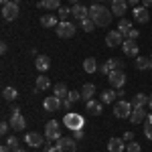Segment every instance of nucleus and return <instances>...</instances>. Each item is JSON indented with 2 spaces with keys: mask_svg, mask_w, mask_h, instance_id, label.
I'll use <instances>...</instances> for the list:
<instances>
[{
  "mask_svg": "<svg viewBox=\"0 0 152 152\" xmlns=\"http://www.w3.org/2000/svg\"><path fill=\"white\" fill-rule=\"evenodd\" d=\"M45 152H59L57 146H53V144H45Z\"/></svg>",
  "mask_w": 152,
  "mask_h": 152,
  "instance_id": "37998d69",
  "label": "nucleus"
},
{
  "mask_svg": "<svg viewBox=\"0 0 152 152\" xmlns=\"http://www.w3.org/2000/svg\"><path fill=\"white\" fill-rule=\"evenodd\" d=\"M136 67L140 71H150L152 69V59L150 57H138L136 59Z\"/></svg>",
  "mask_w": 152,
  "mask_h": 152,
  "instance_id": "b1692460",
  "label": "nucleus"
},
{
  "mask_svg": "<svg viewBox=\"0 0 152 152\" xmlns=\"http://www.w3.org/2000/svg\"><path fill=\"white\" fill-rule=\"evenodd\" d=\"M4 144H8V146H10L12 150H16V148H18V138H16V136H8Z\"/></svg>",
  "mask_w": 152,
  "mask_h": 152,
  "instance_id": "72a5a7b5",
  "label": "nucleus"
},
{
  "mask_svg": "<svg viewBox=\"0 0 152 152\" xmlns=\"http://www.w3.org/2000/svg\"><path fill=\"white\" fill-rule=\"evenodd\" d=\"M63 126H67L69 130H83V116L79 114H75V112H69V114H65L63 118Z\"/></svg>",
  "mask_w": 152,
  "mask_h": 152,
  "instance_id": "7ed1b4c3",
  "label": "nucleus"
},
{
  "mask_svg": "<svg viewBox=\"0 0 152 152\" xmlns=\"http://www.w3.org/2000/svg\"><path fill=\"white\" fill-rule=\"evenodd\" d=\"M126 150L128 152H140V144L138 142H130L128 146H126Z\"/></svg>",
  "mask_w": 152,
  "mask_h": 152,
  "instance_id": "e433bc0d",
  "label": "nucleus"
},
{
  "mask_svg": "<svg viewBox=\"0 0 152 152\" xmlns=\"http://www.w3.org/2000/svg\"><path fill=\"white\" fill-rule=\"evenodd\" d=\"M132 16H134V20H136V23L146 24V23H148V18H150V12H148V8H144V6H134Z\"/></svg>",
  "mask_w": 152,
  "mask_h": 152,
  "instance_id": "9d476101",
  "label": "nucleus"
},
{
  "mask_svg": "<svg viewBox=\"0 0 152 152\" xmlns=\"http://www.w3.org/2000/svg\"><path fill=\"white\" fill-rule=\"evenodd\" d=\"M49 87H51V81H49V77H45V73L41 77H37V89L39 91H47Z\"/></svg>",
  "mask_w": 152,
  "mask_h": 152,
  "instance_id": "bb28decb",
  "label": "nucleus"
},
{
  "mask_svg": "<svg viewBox=\"0 0 152 152\" xmlns=\"http://www.w3.org/2000/svg\"><path fill=\"white\" fill-rule=\"evenodd\" d=\"M83 69H85V73H95V69H97L95 59L94 57H87L85 61H83Z\"/></svg>",
  "mask_w": 152,
  "mask_h": 152,
  "instance_id": "7c9ffc66",
  "label": "nucleus"
},
{
  "mask_svg": "<svg viewBox=\"0 0 152 152\" xmlns=\"http://www.w3.org/2000/svg\"><path fill=\"white\" fill-rule=\"evenodd\" d=\"M18 14H20V6H18L16 2H8V4H4V6H2V18H4L6 23L16 20V18H18Z\"/></svg>",
  "mask_w": 152,
  "mask_h": 152,
  "instance_id": "39448f33",
  "label": "nucleus"
},
{
  "mask_svg": "<svg viewBox=\"0 0 152 152\" xmlns=\"http://www.w3.org/2000/svg\"><path fill=\"white\" fill-rule=\"evenodd\" d=\"M8 128H10V124L2 122V124H0V134H2V136H6V134H8Z\"/></svg>",
  "mask_w": 152,
  "mask_h": 152,
  "instance_id": "58836bf2",
  "label": "nucleus"
},
{
  "mask_svg": "<svg viewBox=\"0 0 152 152\" xmlns=\"http://www.w3.org/2000/svg\"><path fill=\"white\" fill-rule=\"evenodd\" d=\"M41 24L47 26V28H53V26H57V16H53V14H45V16H41Z\"/></svg>",
  "mask_w": 152,
  "mask_h": 152,
  "instance_id": "cd10ccee",
  "label": "nucleus"
},
{
  "mask_svg": "<svg viewBox=\"0 0 152 152\" xmlns=\"http://www.w3.org/2000/svg\"><path fill=\"white\" fill-rule=\"evenodd\" d=\"M12 148L10 146H8V144H2V146H0V152H10Z\"/></svg>",
  "mask_w": 152,
  "mask_h": 152,
  "instance_id": "a18cd8bd",
  "label": "nucleus"
},
{
  "mask_svg": "<svg viewBox=\"0 0 152 152\" xmlns=\"http://www.w3.org/2000/svg\"><path fill=\"white\" fill-rule=\"evenodd\" d=\"M107 79H110V85H112V87H116V89H120V87H124V85H126V73H124V69L110 71Z\"/></svg>",
  "mask_w": 152,
  "mask_h": 152,
  "instance_id": "0eeeda50",
  "label": "nucleus"
},
{
  "mask_svg": "<svg viewBox=\"0 0 152 152\" xmlns=\"http://www.w3.org/2000/svg\"><path fill=\"white\" fill-rule=\"evenodd\" d=\"M53 95H57L59 99H65V97H67V95H69V89H67V85H65V83H55V85H53Z\"/></svg>",
  "mask_w": 152,
  "mask_h": 152,
  "instance_id": "aec40b11",
  "label": "nucleus"
},
{
  "mask_svg": "<svg viewBox=\"0 0 152 152\" xmlns=\"http://www.w3.org/2000/svg\"><path fill=\"white\" fill-rule=\"evenodd\" d=\"M87 104V112L91 114V116H99L102 114V102H95V99H89V102H85Z\"/></svg>",
  "mask_w": 152,
  "mask_h": 152,
  "instance_id": "5701e85b",
  "label": "nucleus"
},
{
  "mask_svg": "<svg viewBox=\"0 0 152 152\" xmlns=\"http://www.w3.org/2000/svg\"><path fill=\"white\" fill-rule=\"evenodd\" d=\"M146 116H148V114H146L144 107H134V110H132V116H130L128 120L132 124H142V122H146Z\"/></svg>",
  "mask_w": 152,
  "mask_h": 152,
  "instance_id": "2eb2a0df",
  "label": "nucleus"
},
{
  "mask_svg": "<svg viewBox=\"0 0 152 152\" xmlns=\"http://www.w3.org/2000/svg\"><path fill=\"white\" fill-rule=\"evenodd\" d=\"M35 67L41 71V73H47V69L51 67V59H49L47 55H39L37 61H35Z\"/></svg>",
  "mask_w": 152,
  "mask_h": 152,
  "instance_id": "6ab92c4d",
  "label": "nucleus"
},
{
  "mask_svg": "<svg viewBox=\"0 0 152 152\" xmlns=\"http://www.w3.org/2000/svg\"><path fill=\"white\" fill-rule=\"evenodd\" d=\"M128 10V0H112V12L120 16V18H124V14Z\"/></svg>",
  "mask_w": 152,
  "mask_h": 152,
  "instance_id": "f8f14e48",
  "label": "nucleus"
},
{
  "mask_svg": "<svg viewBox=\"0 0 152 152\" xmlns=\"http://www.w3.org/2000/svg\"><path fill=\"white\" fill-rule=\"evenodd\" d=\"M0 2H2V6H4V4H8V2H10V0H0Z\"/></svg>",
  "mask_w": 152,
  "mask_h": 152,
  "instance_id": "603ef678",
  "label": "nucleus"
},
{
  "mask_svg": "<svg viewBox=\"0 0 152 152\" xmlns=\"http://www.w3.org/2000/svg\"><path fill=\"white\" fill-rule=\"evenodd\" d=\"M118 69H122V61L120 59H107L104 63V67H102V73H105V75H110V71H118Z\"/></svg>",
  "mask_w": 152,
  "mask_h": 152,
  "instance_id": "f3484780",
  "label": "nucleus"
},
{
  "mask_svg": "<svg viewBox=\"0 0 152 152\" xmlns=\"http://www.w3.org/2000/svg\"><path fill=\"white\" fill-rule=\"evenodd\" d=\"M95 2H102V0H95Z\"/></svg>",
  "mask_w": 152,
  "mask_h": 152,
  "instance_id": "4d7b16f0",
  "label": "nucleus"
},
{
  "mask_svg": "<svg viewBox=\"0 0 152 152\" xmlns=\"http://www.w3.org/2000/svg\"><path fill=\"white\" fill-rule=\"evenodd\" d=\"M144 136L152 140V124H144Z\"/></svg>",
  "mask_w": 152,
  "mask_h": 152,
  "instance_id": "4c0bfd02",
  "label": "nucleus"
},
{
  "mask_svg": "<svg viewBox=\"0 0 152 152\" xmlns=\"http://www.w3.org/2000/svg\"><path fill=\"white\" fill-rule=\"evenodd\" d=\"M94 94H95V85L94 83H85V85L81 87V99H85V102L94 99Z\"/></svg>",
  "mask_w": 152,
  "mask_h": 152,
  "instance_id": "4be33fe9",
  "label": "nucleus"
},
{
  "mask_svg": "<svg viewBox=\"0 0 152 152\" xmlns=\"http://www.w3.org/2000/svg\"><path fill=\"white\" fill-rule=\"evenodd\" d=\"M118 31H120L122 35H128L130 31H132V23H130L128 18H120V24H118Z\"/></svg>",
  "mask_w": 152,
  "mask_h": 152,
  "instance_id": "2f4dec72",
  "label": "nucleus"
},
{
  "mask_svg": "<svg viewBox=\"0 0 152 152\" xmlns=\"http://www.w3.org/2000/svg\"><path fill=\"white\" fill-rule=\"evenodd\" d=\"M71 14L75 16V20H79V23H81L83 18H87V16H89V8H85L83 4H75V6L71 8Z\"/></svg>",
  "mask_w": 152,
  "mask_h": 152,
  "instance_id": "a211bd4d",
  "label": "nucleus"
},
{
  "mask_svg": "<svg viewBox=\"0 0 152 152\" xmlns=\"http://www.w3.org/2000/svg\"><path fill=\"white\" fill-rule=\"evenodd\" d=\"M67 99H69L71 104L79 102V99H81V91H79V94H77V91H69V95H67Z\"/></svg>",
  "mask_w": 152,
  "mask_h": 152,
  "instance_id": "c9c22d12",
  "label": "nucleus"
},
{
  "mask_svg": "<svg viewBox=\"0 0 152 152\" xmlns=\"http://www.w3.org/2000/svg\"><path fill=\"white\" fill-rule=\"evenodd\" d=\"M144 124H152V112L146 116V122H144Z\"/></svg>",
  "mask_w": 152,
  "mask_h": 152,
  "instance_id": "09e8293b",
  "label": "nucleus"
},
{
  "mask_svg": "<svg viewBox=\"0 0 152 152\" xmlns=\"http://www.w3.org/2000/svg\"><path fill=\"white\" fill-rule=\"evenodd\" d=\"M69 2H71V4H73V6H75V4H77V0H69Z\"/></svg>",
  "mask_w": 152,
  "mask_h": 152,
  "instance_id": "5fc2aeb1",
  "label": "nucleus"
},
{
  "mask_svg": "<svg viewBox=\"0 0 152 152\" xmlns=\"http://www.w3.org/2000/svg\"><path fill=\"white\" fill-rule=\"evenodd\" d=\"M132 110H134L132 102L120 99V102H116V105H114V116H116V118H120V120H126V118H130V116H132Z\"/></svg>",
  "mask_w": 152,
  "mask_h": 152,
  "instance_id": "f03ea898",
  "label": "nucleus"
},
{
  "mask_svg": "<svg viewBox=\"0 0 152 152\" xmlns=\"http://www.w3.org/2000/svg\"><path fill=\"white\" fill-rule=\"evenodd\" d=\"M75 31H77V26L69 20H61L57 24V37L59 39H71V37H75Z\"/></svg>",
  "mask_w": 152,
  "mask_h": 152,
  "instance_id": "20e7f679",
  "label": "nucleus"
},
{
  "mask_svg": "<svg viewBox=\"0 0 152 152\" xmlns=\"http://www.w3.org/2000/svg\"><path fill=\"white\" fill-rule=\"evenodd\" d=\"M24 142H26L31 148H39L45 140H43V136L37 134V132H26V134H24Z\"/></svg>",
  "mask_w": 152,
  "mask_h": 152,
  "instance_id": "4468645a",
  "label": "nucleus"
},
{
  "mask_svg": "<svg viewBox=\"0 0 152 152\" xmlns=\"http://www.w3.org/2000/svg\"><path fill=\"white\" fill-rule=\"evenodd\" d=\"M94 26H95V23L91 20V18H89V16L81 20V28L85 31V33H91V31H94Z\"/></svg>",
  "mask_w": 152,
  "mask_h": 152,
  "instance_id": "473e14b6",
  "label": "nucleus"
},
{
  "mask_svg": "<svg viewBox=\"0 0 152 152\" xmlns=\"http://www.w3.org/2000/svg\"><path fill=\"white\" fill-rule=\"evenodd\" d=\"M2 97H4L6 102H14V99L18 97V91H16L14 87H4V89H2Z\"/></svg>",
  "mask_w": 152,
  "mask_h": 152,
  "instance_id": "c85d7f7f",
  "label": "nucleus"
},
{
  "mask_svg": "<svg viewBox=\"0 0 152 152\" xmlns=\"http://www.w3.org/2000/svg\"><path fill=\"white\" fill-rule=\"evenodd\" d=\"M148 107H150V110H152V94L148 95Z\"/></svg>",
  "mask_w": 152,
  "mask_h": 152,
  "instance_id": "3c124183",
  "label": "nucleus"
},
{
  "mask_svg": "<svg viewBox=\"0 0 152 152\" xmlns=\"http://www.w3.org/2000/svg\"><path fill=\"white\" fill-rule=\"evenodd\" d=\"M12 152H26V150H23V148H16V150H12Z\"/></svg>",
  "mask_w": 152,
  "mask_h": 152,
  "instance_id": "864d4df0",
  "label": "nucleus"
},
{
  "mask_svg": "<svg viewBox=\"0 0 152 152\" xmlns=\"http://www.w3.org/2000/svg\"><path fill=\"white\" fill-rule=\"evenodd\" d=\"M107 150L110 152H124V140L122 138H110Z\"/></svg>",
  "mask_w": 152,
  "mask_h": 152,
  "instance_id": "412c9836",
  "label": "nucleus"
},
{
  "mask_svg": "<svg viewBox=\"0 0 152 152\" xmlns=\"http://www.w3.org/2000/svg\"><path fill=\"white\" fill-rule=\"evenodd\" d=\"M122 51H124L126 57H136V55H138V43L132 41V39H126L124 45H122Z\"/></svg>",
  "mask_w": 152,
  "mask_h": 152,
  "instance_id": "ddd939ff",
  "label": "nucleus"
},
{
  "mask_svg": "<svg viewBox=\"0 0 152 152\" xmlns=\"http://www.w3.org/2000/svg\"><path fill=\"white\" fill-rule=\"evenodd\" d=\"M142 6H144V8H150V6H152V0H142Z\"/></svg>",
  "mask_w": 152,
  "mask_h": 152,
  "instance_id": "49530a36",
  "label": "nucleus"
},
{
  "mask_svg": "<svg viewBox=\"0 0 152 152\" xmlns=\"http://www.w3.org/2000/svg\"><path fill=\"white\" fill-rule=\"evenodd\" d=\"M118 97L116 91H112V89H105L104 94H102V97H99V102L102 104H114V99Z\"/></svg>",
  "mask_w": 152,
  "mask_h": 152,
  "instance_id": "c756f323",
  "label": "nucleus"
},
{
  "mask_svg": "<svg viewBox=\"0 0 152 152\" xmlns=\"http://www.w3.org/2000/svg\"><path fill=\"white\" fill-rule=\"evenodd\" d=\"M39 6L41 8H47V10H59L61 8V2L59 0H41Z\"/></svg>",
  "mask_w": 152,
  "mask_h": 152,
  "instance_id": "393cba45",
  "label": "nucleus"
},
{
  "mask_svg": "<svg viewBox=\"0 0 152 152\" xmlns=\"http://www.w3.org/2000/svg\"><path fill=\"white\" fill-rule=\"evenodd\" d=\"M57 14H59V18H61V20H67V16L71 14V8H65V6H61Z\"/></svg>",
  "mask_w": 152,
  "mask_h": 152,
  "instance_id": "f704fd0d",
  "label": "nucleus"
},
{
  "mask_svg": "<svg viewBox=\"0 0 152 152\" xmlns=\"http://www.w3.org/2000/svg\"><path fill=\"white\" fill-rule=\"evenodd\" d=\"M6 51H8V45H6V43H2V45H0V53H2V55H4V53H6Z\"/></svg>",
  "mask_w": 152,
  "mask_h": 152,
  "instance_id": "de8ad7c7",
  "label": "nucleus"
},
{
  "mask_svg": "<svg viewBox=\"0 0 152 152\" xmlns=\"http://www.w3.org/2000/svg\"><path fill=\"white\" fill-rule=\"evenodd\" d=\"M138 35H140V33H138L136 28H132V31H130V33H128L126 37H128V39H132V41H136V39H138Z\"/></svg>",
  "mask_w": 152,
  "mask_h": 152,
  "instance_id": "ea45409f",
  "label": "nucleus"
},
{
  "mask_svg": "<svg viewBox=\"0 0 152 152\" xmlns=\"http://www.w3.org/2000/svg\"><path fill=\"white\" fill-rule=\"evenodd\" d=\"M73 138H75V140H81L83 138V130H75V132H73Z\"/></svg>",
  "mask_w": 152,
  "mask_h": 152,
  "instance_id": "79ce46f5",
  "label": "nucleus"
},
{
  "mask_svg": "<svg viewBox=\"0 0 152 152\" xmlns=\"http://www.w3.org/2000/svg\"><path fill=\"white\" fill-rule=\"evenodd\" d=\"M126 140H134V132H126V134H124V142Z\"/></svg>",
  "mask_w": 152,
  "mask_h": 152,
  "instance_id": "c03bdc74",
  "label": "nucleus"
},
{
  "mask_svg": "<svg viewBox=\"0 0 152 152\" xmlns=\"http://www.w3.org/2000/svg\"><path fill=\"white\" fill-rule=\"evenodd\" d=\"M150 59H152V55H150Z\"/></svg>",
  "mask_w": 152,
  "mask_h": 152,
  "instance_id": "13d9d810",
  "label": "nucleus"
},
{
  "mask_svg": "<svg viewBox=\"0 0 152 152\" xmlns=\"http://www.w3.org/2000/svg\"><path fill=\"white\" fill-rule=\"evenodd\" d=\"M132 105H134V107H146V105H148V97L144 94H136L134 99H132Z\"/></svg>",
  "mask_w": 152,
  "mask_h": 152,
  "instance_id": "a878e982",
  "label": "nucleus"
},
{
  "mask_svg": "<svg viewBox=\"0 0 152 152\" xmlns=\"http://www.w3.org/2000/svg\"><path fill=\"white\" fill-rule=\"evenodd\" d=\"M71 105H73V104H71V102L67 99V97H65V99L61 102V107H65V110H71Z\"/></svg>",
  "mask_w": 152,
  "mask_h": 152,
  "instance_id": "a19ab883",
  "label": "nucleus"
},
{
  "mask_svg": "<svg viewBox=\"0 0 152 152\" xmlns=\"http://www.w3.org/2000/svg\"><path fill=\"white\" fill-rule=\"evenodd\" d=\"M57 150L59 152H77V140L75 138H59L57 140Z\"/></svg>",
  "mask_w": 152,
  "mask_h": 152,
  "instance_id": "6e6552de",
  "label": "nucleus"
},
{
  "mask_svg": "<svg viewBox=\"0 0 152 152\" xmlns=\"http://www.w3.org/2000/svg\"><path fill=\"white\" fill-rule=\"evenodd\" d=\"M61 102L63 99H59L57 95H49L43 99V107H45V112H57L61 110Z\"/></svg>",
  "mask_w": 152,
  "mask_h": 152,
  "instance_id": "9b49d317",
  "label": "nucleus"
},
{
  "mask_svg": "<svg viewBox=\"0 0 152 152\" xmlns=\"http://www.w3.org/2000/svg\"><path fill=\"white\" fill-rule=\"evenodd\" d=\"M45 138L49 142H57L61 138V132H59V122L57 120H49L45 124Z\"/></svg>",
  "mask_w": 152,
  "mask_h": 152,
  "instance_id": "423d86ee",
  "label": "nucleus"
},
{
  "mask_svg": "<svg viewBox=\"0 0 152 152\" xmlns=\"http://www.w3.org/2000/svg\"><path fill=\"white\" fill-rule=\"evenodd\" d=\"M105 43H107L110 49L120 47V45H124V35H122L120 31H110V33L105 35Z\"/></svg>",
  "mask_w": 152,
  "mask_h": 152,
  "instance_id": "1a4fd4ad",
  "label": "nucleus"
},
{
  "mask_svg": "<svg viewBox=\"0 0 152 152\" xmlns=\"http://www.w3.org/2000/svg\"><path fill=\"white\" fill-rule=\"evenodd\" d=\"M12 126V130H16V132H20V130H24V126H26V120H24L23 114H12L10 116V122H8Z\"/></svg>",
  "mask_w": 152,
  "mask_h": 152,
  "instance_id": "dca6fc26",
  "label": "nucleus"
},
{
  "mask_svg": "<svg viewBox=\"0 0 152 152\" xmlns=\"http://www.w3.org/2000/svg\"><path fill=\"white\" fill-rule=\"evenodd\" d=\"M138 2L140 0H128V4H132V6H138Z\"/></svg>",
  "mask_w": 152,
  "mask_h": 152,
  "instance_id": "8fccbe9b",
  "label": "nucleus"
},
{
  "mask_svg": "<svg viewBox=\"0 0 152 152\" xmlns=\"http://www.w3.org/2000/svg\"><path fill=\"white\" fill-rule=\"evenodd\" d=\"M89 18L95 23V26H110L112 18H114V12H110V8H105L104 4L95 2L89 8Z\"/></svg>",
  "mask_w": 152,
  "mask_h": 152,
  "instance_id": "f257e3e1",
  "label": "nucleus"
},
{
  "mask_svg": "<svg viewBox=\"0 0 152 152\" xmlns=\"http://www.w3.org/2000/svg\"><path fill=\"white\" fill-rule=\"evenodd\" d=\"M10 2H16V4H20V0H10Z\"/></svg>",
  "mask_w": 152,
  "mask_h": 152,
  "instance_id": "6e6d98bb",
  "label": "nucleus"
}]
</instances>
